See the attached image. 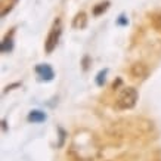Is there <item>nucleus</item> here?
I'll return each mask as SVG.
<instances>
[{"instance_id": "nucleus-1", "label": "nucleus", "mask_w": 161, "mask_h": 161, "mask_svg": "<svg viewBox=\"0 0 161 161\" xmlns=\"http://www.w3.org/2000/svg\"><path fill=\"white\" fill-rule=\"evenodd\" d=\"M68 155L73 161H96L101 155V145L96 135L87 129L77 130L69 142Z\"/></svg>"}, {"instance_id": "nucleus-13", "label": "nucleus", "mask_w": 161, "mask_h": 161, "mask_svg": "<svg viewBox=\"0 0 161 161\" xmlns=\"http://www.w3.org/2000/svg\"><path fill=\"white\" fill-rule=\"evenodd\" d=\"M59 135H61V142L58 143V147H62V145H64V141H65V136H67V133L64 132L62 129H59Z\"/></svg>"}, {"instance_id": "nucleus-15", "label": "nucleus", "mask_w": 161, "mask_h": 161, "mask_svg": "<svg viewBox=\"0 0 161 161\" xmlns=\"http://www.w3.org/2000/svg\"><path fill=\"white\" fill-rule=\"evenodd\" d=\"M89 61H90V58H89V56H84V58H83V69H84V71L89 68V65H87Z\"/></svg>"}, {"instance_id": "nucleus-3", "label": "nucleus", "mask_w": 161, "mask_h": 161, "mask_svg": "<svg viewBox=\"0 0 161 161\" xmlns=\"http://www.w3.org/2000/svg\"><path fill=\"white\" fill-rule=\"evenodd\" d=\"M61 36H62V21H61V18H56L49 30V34L46 37V42H44V50H46L47 55H50L56 49Z\"/></svg>"}, {"instance_id": "nucleus-6", "label": "nucleus", "mask_w": 161, "mask_h": 161, "mask_svg": "<svg viewBox=\"0 0 161 161\" xmlns=\"http://www.w3.org/2000/svg\"><path fill=\"white\" fill-rule=\"evenodd\" d=\"M14 33H15V28H12L9 33L3 37L2 43H0L2 53H10V52L14 50Z\"/></svg>"}, {"instance_id": "nucleus-12", "label": "nucleus", "mask_w": 161, "mask_h": 161, "mask_svg": "<svg viewBox=\"0 0 161 161\" xmlns=\"http://www.w3.org/2000/svg\"><path fill=\"white\" fill-rule=\"evenodd\" d=\"M107 74H108V68L101 69V71L96 74L95 81H96V84H98L99 87H103V84H105V81H107Z\"/></svg>"}, {"instance_id": "nucleus-8", "label": "nucleus", "mask_w": 161, "mask_h": 161, "mask_svg": "<svg viewBox=\"0 0 161 161\" xmlns=\"http://www.w3.org/2000/svg\"><path fill=\"white\" fill-rule=\"evenodd\" d=\"M18 3V0H2L0 2V15H2V18H5L6 15L12 12L15 6Z\"/></svg>"}, {"instance_id": "nucleus-16", "label": "nucleus", "mask_w": 161, "mask_h": 161, "mask_svg": "<svg viewBox=\"0 0 161 161\" xmlns=\"http://www.w3.org/2000/svg\"><path fill=\"white\" fill-rule=\"evenodd\" d=\"M127 22H129V21L126 19V16H124V15H121V16H120V19H118V24H120V25H127Z\"/></svg>"}, {"instance_id": "nucleus-17", "label": "nucleus", "mask_w": 161, "mask_h": 161, "mask_svg": "<svg viewBox=\"0 0 161 161\" xmlns=\"http://www.w3.org/2000/svg\"><path fill=\"white\" fill-rule=\"evenodd\" d=\"M2 129L3 132H6V120H2Z\"/></svg>"}, {"instance_id": "nucleus-2", "label": "nucleus", "mask_w": 161, "mask_h": 161, "mask_svg": "<svg viewBox=\"0 0 161 161\" xmlns=\"http://www.w3.org/2000/svg\"><path fill=\"white\" fill-rule=\"evenodd\" d=\"M139 98V93L135 87H123V90L118 95L117 101H115V108L120 111H127L135 108Z\"/></svg>"}, {"instance_id": "nucleus-4", "label": "nucleus", "mask_w": 161, "mask_h": 161, "mask_svg": "<svg viewBox=\"0 0 161 161\" xmlns=\"http://www.w3.org/2000/svg\"><path fill=\"white\" fill-rule=\"evenodd\" d=\"M130 75L136 81H145L149 75V68L145 62H135L130 67Z\"/></svg>"}, {"instance_id": "nucleus-11", "label": "nucleus", "mask_w": 161, "mask_h": 161, "mask_svg": "<svg viewBox=\"0 0 161 161\" xmlns=\"http://www.w3.org/2000/svg\"><path fill=\"white\" fill-rule=\"evenodd\" d=\"M151 24H152V27H154V30H155L157 33H160L161 34V10L151 15Z\"/></svg>"}, {"instance_id": "nucleus-14", "label": "nucleus", "mask_w": 161, "mask_h": 161, "mask_svg": "<svg viewBox=\"0 0 161 161\" xmlns=\"http://www.w3.org/2000/svg\"><path fill=\"white\" fill-rule=\"evenodd\" d=\"M15 87H21V84L19 83H15V84H10V86H6V87H5V93L9 92V90H14Z\"/></svg>"}, {"instance_id": "nucleus-7", "label": "nucleus", "mask_w": 161, "mask_h": 161, "mask_svg": "<svg viewBox=\"0 0 161 161\" xmlns=\"http://www.w3.org/2000/svg\"><path fill=\"white\" fill-rule=\"evenodd\" d=\"M73 28L74 30H84L86 25H87V15L86 12L80 10L78 14H75V16L73 18Z\"/></svg>"}, {"instance_id": "nucleus-9", "label": "nucleus", "mask_w": 161, "mask_h": 161, "mask_svg": "<svg viewBox=\"0 0 161 161\" xmlns=\"http://www.w3.org/2000/svg\"><path fill=\"white\" fill-rule=\"evenodd\" d=\"M46 114H44L43 111H39V109H34V111H31L28 114V117H27V120H28L30 123H43L46 121Z\"/></svg>"}, {"instance_id": "nucleus-5", "label": "nucleus", "mask_w": 161, "mask_h": 161, "mask_svg": "<svg viewBox=\"0 0 161 161\" xmlns=\"http://www.w3.org/2000/svg\"><path fill=\"white\" fill-rule=\"evenodd\" d=\"M36 74H37L39 78L43 80V81H50V80H53V77H55V71L49 64H39V65L36 67Z\"/></svg>"}, {"instance_id": "nucleus-10", "label": "nucleus", "mask_w": 161, "mask_h": 161, "mask_svg": "<svg viewBox=\"0 0 161 161\" xmlns=\"http://www.w3.org/2000/svg\"><path fill=\"white\" fill-rule=\"evenodd\" d=\"M108 8H109V2H108V0H105V2H101V3H98L96 6H93L92 14L95 15V16H101L103 12H107Z\"/></svg>"}]
</instances>
